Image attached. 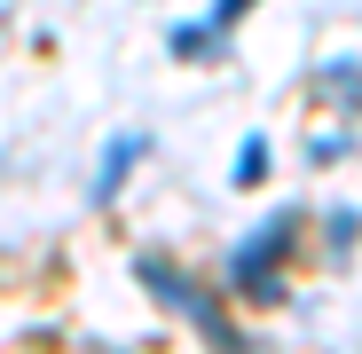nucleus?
Returning <instances> with one entry per match:
<instances>
[{
  "label": "nucleus",
  "instance_id": "39448f33",
  "mask_svg": "<svg viewBox=\"0 0 362 354\" xmlns=\"http://www.w3.org/2000/svg\"><path fill=\"white\" fill-rule=\"evenodd\" d=\"M173 55H213V24H181L173 32Z\"/></svg>",
  "mask_w": 362,
  "mask_h": 354
},
{
  "label": "nucleus",
  "instance_id": "f257e3e1",
  "mask_svg": "<svg viewBox=\"0 0 362 354\" xmlns=\"http://www.w3.org/2000/svg\"><path fill=\"white\" fill-rule=\"evenodd\" d=\"M299 244V213H276L252 228V244L236 252V291H252V300H284V283H276V260Z\"/></svg>",
  "mask_w": 362,
  "mask_h": 354
},
{
  "label": "nucleus",
  "instance_id": "423d86ee",
  "mask_svg": "<svg viewBox=\"0 0 362 354\" xmlns=\"http://www.w3.org/2000/svg\"><path fill=\"white\" fill-rule=\"evenodd\" d=\"M245 8H252V0H213V32H221V24H236Z\"/></svg>",
  "mask_w": 362,
  "mask_h": 354
},
{
  "label": "nucleus",
  "instance_id": "0eeeda50",
  "mask_svg": "<svg viewBox=\"0 0 362 354\" xmlns=\"http://www.w3.org/2000/svg\"><path fill=\"white\" fill-rule=\"evenodd\" d=\"M79 354H103V346H79Z\"/></svg>",
  "mask_w": 362,
  "mask_h": 354
},
{
  "label": "nucleus",
  "instance_id": "20e7f679",
  "mask_svg": "<svg viewBox=\"0 0 362 354\" xmlns=\"http://www.w3.org/2000/svg\"><path fill=\"white\" fill-rule=\"evenodd\" d=\"M236 182H268V142H260V134L236 150Z\"/></svg>",
  "mask_w": 362,
  "mask_h": 354
},
{
  "label": "nucleus",
  "instance_id": "7ed1b4c3",
  "mask_svg": "<svg viewBox=\"0 0 362 354\" xmlns=\"http://www.w3.org/2000/svg\"><path fill=\"white\" fill-rule=\"evenodd\" d=\"M134 158H142V134H127V142H110V150H103V182H95V197H110L118 182H127V165H134Z\"/></svg>",
  "mask_w": 362,
  "mask_h": 354
},
{
  "label": "nucleus",
  "instance_id": "f03ea898",
  "mask_svg": "<svg viewBox=\"0 0 362 354\" xmlns=\"http://www.w3.org/2000/svg\"><path fill=\"white\" fill-rule=\"evenodd\" d=\"M142 283L158 291V300H165V307H181V315H189V323H197V331H205V338L221 346V354H245V338H236V323H228V315H221V307L205 300V291H197L189 276H173L165 260H142Z\"/></svg>",
  "mask_w": 362,
  "mask_h": 354
}]
</instances>
